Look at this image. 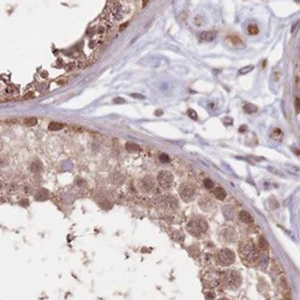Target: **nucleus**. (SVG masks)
<instances>
[{"mask_svg":"<svg viewBox=\"0 0 300 300\" xmlns=\"http://www.w3.org/2000/svg\"><path fill=\"white\" fill-rule=\"evenodd\" d=\"M31 169H33L34 172H37V170H40V169H41V166H37V165H33V166H31Z\"/></svg>","mask_w":300,"mask_h":300,"instance_id":"nucleus-30","label":"nucleus"},{"mask_svg":"<svg viewBox=\"0 0 300 300\" xmlns=\"http://www.w3.org/2000/svg\"><path fill=\"white\" fill-rule=\"evenodd\" d=\"M217 33L214 30H208V31H203L199 34V40L200 41H205V42H210L216 37Z\"/></svg>","mask_w":300,"mask_h":300,"instance_id":"nucleus-10","label":"nucleus"},{"mask_svg":"<svg viewBox=\"0 0 300 300\" xmlns=\"http://www.w3.org/2000/svg\"><path fill=\"white\" fill-rule=\"evenodd\" d=\"M173 180H174L173 174L168 170H161L157 174V181L162 188H169L173 184Z\"/></svg>","mask_w":300,"mask_h":300,"instance_id":"nucleus-7","label":"nucleus"},{"mask_svg":"<svg viewBox=\"0 0 300 300\" xmlns=\"http://www.w3.org/2000/svg\"><path fill=\"white\" fill-rule=\"evenodd\" d=\"M48 197H49V192L47 190H45V188L40 190L37 192V195H36V199L37 200H46L48 199Z\"/></svg>","mask_w":300,"mask_h":300,"instance_id":"nucleus-13","label":"nucleus"},{"mask_svg":"<svg viewBox=\"0 0 300 300\" xmlns=\"http://www.w3.org/2000/svg\"><path fill=\"white\" fill-rule=\"evenodd\" d=\"M227 40H232L231 43L233 46H241V40L238 36H229V37H227Z\"/></svg>","mask_w":300,"mask_h":300,"instance_id":"nucleus-17","label":"nucleus"},{"mask_svg":"<svg viewBox=\"0 0 300 300\" xmlns=\"http://www.w3.org/2000/svg\"><path fill=\"white\" fill-rule=\"evenodd\" d=\"M127 25H129V22H125V23H124L123 25H120V28H119V30H120V31H123V30H124V29H125V28H126Z\"/></svg>","mask_w":300,"mask_h":300,"instance_id":"nucleus-29","label":"nucleus"},{"mask_svg":"<svg viewBox=\"0 0 300 300\" xmlns=\"http://www.w3.org/2000/svg\"><path fill=\"white\" fill-rule=\"evenodd\" d=\"M126 149L129 150V151H137L139 148H138V145L134 144V143H126Z\"/></svg>","mask_w":300,"mask_h":300,"instance_id":"nucleus-21","label":"nucleus"},{"mask_svg":"<svg viewBox=\"0 0 300 300\" xmlns=\"http://www.w3.org/2000/svg\"><path fill=\"white\" fill-rule=\"evenodd\" d=\"M159 159H160V161H161L162 163H166V162L169 161V157H168V155H167V154H160Z\"/></svg>","mask_w":300,"mask_h":300,"instance_id":"nucleus-24","label":"nucleus"},{"mask_svg":"<svg viewBox=\"0 0 300 300\" xmlns=\"http://www.w3.org/2000/svg\"><path fill=\"white\" fill-rule=\"evenodd\" d=\"M160 200H161L160 204H162V207L166 209H177L178 208V199L174 196H170V195L163 196V197H161Z\"/></svg>","mask_w":300,"mask_h":300,"instance_id":"nucleus-8","label":"nucleus"},{"mask_svg":"<svg viewBox=\"0 0 300 300\" xmlns=\"http://www.w3.org/2000/svg\"><path fill=\"white\" fill-rule=\"evenodd\" d=\"M36 123H37V119L36 118H25V120H24V124L25 125H29V126L36 125Z\"/></svg>","mask_w":300,"mask_h":300,"instance_id":"nucleus-19","label":"nucleus"},{"mask_svg":"<svg viewBox=\"0 0 300 300\" xmlns=\"http://www.w3.org/2000/svg\"><path fill=\"white\" fill-rule=\"evenodd\" d=\"M205 297H207V300H214L215 299V293L214 292H208L205 294Z\"/></svg>","mask_w":300,"mask_h":300,"instance_id":"nucleus-26","label":"nucleus"},{"mask_svg":"<svg viewBox=\"0 0 300 300\" xmlns=\"http://www.w3.org/2000/svg\"><path fill=\"white\" fill-rule=\"evenodd\" d=\"M196 187L192 186L191 184H183L180 187H179V195H180V198L184 202H192L196 197Z\"/></svg>","mask_w":300,"mask_h":300,"instance_id":"nucleus-5","label":"nucleus"},{"mask_svg":"<svg viewBox=\"0 0 300 300\" xmlns=\"http://www.w3.org/2000/svg\"><path fill=\"white\" fill-rule=\"evenodd\" d=\"M114 103H125V100H123L121 97H117L114 100Z\"/></svg>","mask_w":300,"mask_h":300,"instance_id":"nucleus-31","label":"nucleus"},{"mask_svg":"<svg viewBox=\"0 0 300 300\" xmlns=\"http://www.w3.org/2000/svg\"><path fill=\"white\" fill-rule=\"evenodd\" d=\"M258 245H259V249L262 251L269 250V243H268L267 239H265L264 236H259V243H258Z\"/></svg>","mask_w":300,"mask_h":300,"instance_id":"nucleus-14","label":"nucleus"},{"mask_svg":"<svg viewBox=\"0 0 300 300\" xmlns=\"http://www.w3.org/2000/svg\"><path fill=\"white\" fill-rule=\"evenodd\" d=\"M239 216H240V220H241L243 222H245V223H247V225L252 223V221H253V220H252V216H251L247 211H245V210L240 211Z\"/></svg>","mask_w":300,"mask_h":300,"instance_id":"nucleus-12","label":"nucleus"},{"mask_svg":"<svg viewBox=\"0 0 300 300\" xmlns=\"http://www.w3.org/2000/svg\"><path fill=\"white\" fill-rule=\"evenodd\" d=\"M203 184H204V187H205V188H209V190H210V188H214V185H215L214 181L210 180V179H205Z\"/></svg>","mask_w":300,"mask_h":300,"instance_id":"nucleus-22","label":"nucleus"},{"mask_svg":"<svg viewBox=\"0 0 300 300\" xmlns=\"http://www.w3.org/2000/svg\"><path fill=\"white\" fill-rule=\"evenodd\" d=\"M141 188L144 191V192H149L151 191L152 188H154V185H155V181H154V179L150 177V175H147V177H144L142 180H141Z\"/></svg>","mask_w":300,"mask_h":300,"instance_id":"nucleus-9","label":"nucleus"},{"mask_svg":"<svg viewBox=\"0 0 300 300\" xmlns=\"http://www.w3.org/2000/svg\"><path fill=\"white\" fill-rule=\"evenodd\" d=\"M252 70H253V66H252V65H250V66H245V67H243V68H240L239 73H240V75H246V73H249V72L252 71Z\"/></svg>","mask_w":300,"mask_h":300,"instance_id":"nucleus-23","label":"nucleus"},{"mask_svg":"<svg viewBox=\"0 0 300 300\" xmlns=\"http://www.w3.org/2000/svg\"><path fill=\"white\" fill-rule=\"evenodd\" d=\"M239 254L246 265H253L259 258V252L251 240H244L239 245Z\"/></svg>","mask_w":300,"mask_h":300,"instance_id":"nucleus-1","label":"nucleus"},{"mask_svg":"<svg viewBox=\"0 0 300 300\" xmlns=\"http://www.w3.org/2000/svg\"><path fill=\"white\" fill-rule=\"evenodd\" d=\"M273 137L275 138V139H282V131L281 130H279V129H275L274 130V132H273Z\"/></svg>","mask_w":300,"mask_h":300,"instance_id":"nucleus-20","label":"nucleus"},{"mask_svg":"<svg viewBox=\"0 0 300 300\" xmlns=\"http://www.w3.org/2000/svg\"><path fill=\"white\" fill-rule=\"evenodd\" d=\"M218 300H228L227 298H221V299H218Z\"/></svg>","mask_w":300,"mask_h":300,"instance_id":"nucleus-34","label":"nucleus"},{"mask_svg":"<svg viewBox=\"0 0 300 300\" xmlns=\"http://www.w3.org/2000/svg\"><path fill=\"white\" fill-rule=\"evenodd\" d=\"M187 228H188V232L192 234V235L199 236L200 234L204 233L208 229V225H207V221L205 220H203L200 217H196L192 221H190Z\"/></svg>","mask_w":300,"mask_h":300,"instance_id":"nucleus-3","label":"nucleus"},{"mask_svg":"<svg viewBox=\"0 0 300 300\" xmlns=\"http://www.w3.org/2000/svg\"><path fill=\"white\" fill-rule=\"evenodd\" d=\"M217 263L220 265H223V267H228L231 264H233L234 261H235V254H234L233 251L228 250V249H222V250L218 251L216 256Z\"/></svg>","mask_w":300,"mask_h":300,"instance_id":"nucleus-4","label":"nucleus"},{"mask_svg":"<svg viewBox=\"0 0 300 300\" xmlns=\"http://www.w3.org/2000/svg\"><path fill=\"white\" fill-rule=\"evenodd\" d=\"M258 111V108H257V106H254V104H252V103H246L245 106H244V112L245 113H256Z\"/></svg>","mask_w":300,"mask_h":300,"instance_id":"nucleus-15","label":"nucleus"},{"mask_svg":"<svg viewBox=\"0 0 300 300\" xmlns=\"http://www.w3.org/2000/svg\"><path fill=\"white\" fill-rule=\"evenodd\" d=\"M187 114H188V117L191 118V119H195V120L197 119V113H196L193 109H188V111H187Z\"/></svg>","mask_w":300,"mask_h":300,"instance_id":"nucleus-25","label":"nucleus"},{"mask_svg":"<svg viewBox=\"0 0 300 300\" xmlns=\"http://www.w3.org/2000/svg\"><path fill=\"white\" fill-rule=\"evenodd\" d=\"M222 282L231 289H236L241 284V276L234 270H228L222 275Z\"/></svg>","mask_w":300,"mask_h":300,"instance_id":"nucleus-2","label":"nucleus"},{"mask_svg":"<svg viewBox=\"0 0 300 300\" xmlns=\"http://www.w3.org/2000/svg\"><path fill=\"white\" fill-rule=\"evenodd\" d=\"M28 97H33V94H27L25 95V99H28Z\"/></svg>","mask_w":300,"mask_h":300,"instance_id":"nucleus-33","label":"nucleus"},{"mask_svg":"<svg viewBox=\"0 0 300 300\" xmlns=\"http://www.w3.org/2000/svg\"><path fill=\"white\" fill-rule=\"evenodd\" d=\"M258 31H259V29H258V27L254 25V24H250V25L247 27V33L250 34V35H256V34H258Z\"/></svg>","mask_w":300,"mask_h":300,"instance_id":"nucleus-18","label":"nucleus"},{"mask_svg":"<svg viewBox=\"0 0 300 300\" xmlns=\"http://www.w3.org/2000/svg\"><path fill=\"white\" fill-rule=\"evenodd\" d=\"M221 280H222V275L220 274L218 270H215V269L214 270H209L203 277V282L209 288L216 287L217 284H220Z\"/></svg>","mask_w":300,"mask_h":300,"instance_id":"nucleus-6","label":"nucleus"},{"mask_svg":"<svg viewBox=\"0 0 300 300\" xmlns=\"http://www.w3.org/2000/svg\"><path fill=\"white\" fill-rule=\"evenodd\" d=\"M214 196L216 197L217 199L223 200L226 198L227 193H226V191H225L222 187H215V188H214Z\"/></svg>","mask_w":300,"mask_h":300,"instance_id":"nucleus-11","label":"nucleus"},{"mask_svg":"<svg viewBox=\"0 0 300 300\" xmlns=\"http://www.w3.org/2000/svg\"><path fill=\"white\" fill-rule=\"evenodd\" d=\"M49 130H52V131H58V130H61L63 127H64V125L63 124H59V123H50L49 124Z\"/></svg>","mask_w":300,"mask_h":300,"instance_id":"nucleus-16","label":"nucleus"},{"mask_svg":"<svg viewBox=\"0 0 300 300\" xmlns=\"http://www.w3.org/2000/svg\"><path fill=\"white\" fill-rule=\"evenodd\" d=\"M19 203H20V205H23V207H27V205H28V203H29V202H28V200H20V202H19Z\"/></svg>","mask_w":300,"mask_h":300,"instance_id":"nucleus-32","label":"nucleus"},{"mask_svg":"<svg viewBox=\"0 0 300 300\" xmlns=\"http://www.w3.org/2000/svg\"><path fill=\"white\" fill-rule=\"evenodd\" d=\"M294 104H295V108H297V111L300 112V99H295V102H294Z\"/></svg>","mask_w":300,"mask_h":300,"instance_id":"nucleus-27","label":"nucleus"},{"mask_svg":"<svg viewBox=\"0 0 300 300\" xmlns=\"http://www.w3.org/2000/svg\"><path fill=\"white\" fill-rule=\"evenodd\" d=\"M131 96L134 97V99H141V100H144V99H145V97H144L143 95H141V94H132Z\"/></svg>","mask_w":300,"mask_h":300,"instance_id":"nucleus-28","label":"nucleus"}]
</instances>
